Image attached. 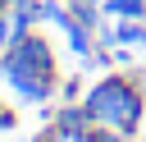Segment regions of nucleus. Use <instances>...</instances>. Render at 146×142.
I'll use <instances>...</instances> for the list:
<instances>
[{"label":"nucleus","mask_w":146,"mask_h":142,"mask_svg":"<svg viewBox=\"0 0 146 142\" xmlns=\"http://www.w3.org/2000/svg\"><path fill=\"white\" fill-rule=\"evenodd\" d=\"M5 78H9V87L18 92V96H27V101H46L50 92H55V55H50V46L41 41V37H32V32H18L14 37V46H9V55H5Z\"/></svg>","instance_id":"1"},{"label":"nucleus","mask_w":146,"mask_h":142,"mask_svg":"<svg viewBox=\"0 0 146 142\" xmlns=\"http://www.w3.org/2000/svg\"><path fill=\"white\" fill-rule=\"evenodd\" d=\"M87 115L91 124H105V128H119V133H132L141 124V87L123 73H110L100 78L91 92H87Z\"/></svg>","instance_id":"2"},{"label":"nucleus","mask_w":146,"mask_h":142,"mask_svg":"<svg viewBox=\"0 0 146 142\" xmlns=\"http://www.w3.org/2000/svg\"><path fill=\"white\" fill-rule=\"evenodd\" d=\"M91 128H96V124H91L87 105H68V110H59V119H55V133H59V137H73V142H82Z\"/></svg>","instance_id":"3"},{"label":"nucleus","mask_w":146,"mask_h":142,"mask_svg":"<svg viewBox=\"0 0 146 142\" xmlns=\"http://www.w3.org/2000/svg\"><path fill=\"white\" fill-rule=\"evenodd\" d=\"M110 9L123 14V18H141L146 14V0H110Z\"/></svg>","instance_id":"4"},{"label":"nucleus","mask_w":146,"mask_h":142,"mask_svg":"<svg viewBox=\"0 0 146 142\" xmlns=\"http://www.w3.org/2000/svg\"><path fill=\"white\" fill-rule=\"evenodd\" d=\"M82 142H128V133H119V128H105V124H96Z\"/></svg>","instance_id":"5"},{"label":"nucleus","mask_w":146,"mask_h":142,"mask_svg":"<svg viewBox=\"0 0 146 142\" xmlns=\"http://www.w3.org/2000/svg\"><path fill=\"white\" fill-rule=\"evenodd\" d=\"M73 18L91 32V27H96V5H91V0H78V5H73Z\"/></svg>","instance_id":"6"},{"label":"nucleus","mask_w":146,"mask_h":142,"mask_svg":"<svg viewBox=\"0 0 146 142\" xmlns=\"http://www.w3.org/2000/svg\"><path fill=\"white\" fill-rule=\"evenodd\" d=\"M114 41H146V27H137V23H119Z\"/></svg>","instance_id":"7"},{"label":"nucleus","mask_w":146,"mask_h":142,"mask_svg":"<svg viewBox=\"0 0 146 142\" xmlns=\"http://www.w3.org/2000/svg\"><path fill=\"white\" fill-rule=\"evenodd\" d=\"M5 41H9V23H5V14H0V50H5Z\"/></svg>","instance_id":"8"}]
</instances>
